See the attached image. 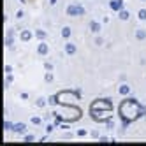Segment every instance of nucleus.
Instances as JSON below:
<instances>
[{"label":"nucleus","instance_id":"obj_7","mask_svg":"<svg viewBox=\"0 0 146 146\" xmlns=\"http://www.w3.org/2000/svg\"><path fill=\"white\" fill-rule=\"evenodd\" d=\"M37 51H39L40 55H48V46H46L44 42H40V44H39V48H37Z\"/></svg>","mask_w":146,"mask_h":146},{"label":"nucleus","instance_id":"obj_3","mask_svg":"<svg viewBox=\"0 0 146 146\" xmlns=\"http://www.w3.org/2000/svg\"><path fill=\"white\" fill-rule=\"evenodd\" d=\"M67 14L69 16H83V14H85V9H83V5L74 4V5H69L67 7Z\"/></svg>","mask_w":146,"mask_h":146},{"label":"nucleus","instance_id":"obj_17","mask_svg":"<svg viewBox=\"0 0 146 146\" xmlns=\"http://www.w3.org/2000/svg\"><path fill=\"white\" fill-rule=\"evenodd\" d=\"M46 81H48V83L53 81V74H51V72H48V74H46Z\"/></svg>","mask_w":146,"mask_h":146},{"label":"nucleus","instance_id":"obj_16","mask_svg":"<svg viewBox=\"0 0 146 146\" xmlns=\"http://www.w3.org/2000/svg\"><path fill=\"white\" fill-rule=\"evenodd\" d=\"M44 104H46V100H44V99H39V100H37V106H39V108H42Z\"/></svg>","mask_w":146,"mask_h":146},{"label":"nucleus","instance_id":"obj_2","mask_svg":"<svg viewBox=\"0 0 146 146\" xmlns=\"http://www.w3.org/2000/svg\"><path fill=\"white\" fill-rule=\"evenodd\" d=\"M93 109H106L111 111V100L109 99H99L93 102Z\"/></svg>","mask_w":146,"mask_h":146},{"label":"nucleus","instance_id":"obj_10","mask_svg":"<svg viewBox=\"0 0 146 146\" xmlns=\"http://www.w3.org/2000/svg\"><path fill=\"white\" fill-rule=\"evenodd\" d=\"M35 37H37L39 40H44V39H46V32H44V30H40V28H39L37 32H35Z\"/></svg>","mask_w":146,"mask_h":146},{"label":"nucleus","instance_id":"obj_14","mask_svg":"<svg viewBox=\"0 0 146 146\" xmlns=\"http://www.w3.org/2000/svg\"><path fill=\"white\" fill-rule=\"evenodd\" d=\"M135 37H137L139 40H143V39H146V32L144 30H137V32H135Z\"/></svg>","mask_w":146,"mask_h":146},{"label":"nucleus","instance_id":"obj_11","mask_svg":"<svg viewBox=\"0 0 146 146\" xmlns=\"http://www.w3.org/2000/svg\"><path fill=\"white\" fill-rule=\"evenodd\" d=\"M120 93H121V95H129V93H130V88L127 86V85H121L120 86V90H118Z\"/></svg>","mask_w":146,"mask_h":146},{"label":"nucleus","instance_id":"obj_9","mask_svg":"<svg viewBox=\"0 0 146 146\" xmlns=\"http://www.w3.org/2000/svg\"><path fill=\"white\" fill-rule=\"evenodd\" d=\"M70 34H72V32H70V28H69V27H64V28H62V37H64V39H69Z\"/></svg>","mask_w":146,"mask_h":146},{"label":"nucleus","instance_id":"obj_4","mask_svg":"<svg viewBox=\"0 0 146 146\" xmlns=\"http://www.w3.org/2000/svg\"><path fill=\"white\" fill-rule=\"evenodd\" d=\"M109 7L113 9V11H121V7H123V0H111L109 2Z\"/></svg>","mask_w":146,"mask_h":146},{"label":"nucleus","instance_id":"obj_6","mask_svg":"<svg viewBox=\"0 0 146 146\" xmlns=\"http://www.w3.org/2000/svg\"><path fill=\"white\" fill-rule=\"evenodd\" d=\"M65 53H67V55H74V53H76V46L70 44V42L65 44Z\"/></svg>","mask_w":146,"mask_h":146},{"label":"nucleus","instance_id":"obj_20","mask_svg":"<svg viewBox=\"0 0 146 146\" xmlns=\"http://www.w3.org/2000/svg\"><path fill=\"white\" fill-rule=\"evenodd\" d=\"M85 134H86V132L83 130V129H79V130H78V135H85Z\"/></svg>","mask_w":146,"mask_h":146},{"label":"nucleus","instance_id":"obj_21","mask_svg":"<svg viewBox=\"0 0 146 146\" xmlns=\"http://www.w3.org/2000/svg\"><path fill=\"white\" fill-rule=\"evenodd\" d=\"M49 2H51V4H56V0H49Z\"/></svg>","mask_w":146,"mask_h":146},{"label":"nucleus","instance_id":"obj_8","mask_svg":"<svg viewBox=\"0 0 146 146\" xmlns=\"http://www.w3.org/2000/svg\"><path fill=\"white\" fill-rule=\"evenodd\" d=\"M90 30H92L93 34H97L99 30H100V25H99L97 21H92V23H90Z\"/></svg>","mask_w":146,"mask_h":146},{"label":"nucleus","instance_id":"obj_13","mask_svg":"<svg viewBox=\"0 0 146 146\" xmlns=\"http://www.w3.org/2000/svg\"><path fill=\"white\" fill-rule=\"evenodd\" d=\"M118 16H120V19H123V21H127V19H129V16H130V14H129L127 11H123V9H121V11H120V14H118Z\"/></svg>","mask_w":146,"mask_h":146},{"label":"nucleus","instance_id":"obj_5","mask_svg":"<svg viewBox=\"0 0 146 146\" xmlns=\"http://www.w3.org/2000/svg\"><path fill=\"white\" fill-rule=\"evenodd\" d=\"M11 130H13V132H18V134H21V132L27 130V127H25L23 123H14L13 127H11Z\"/></svg>","mask_w":146,"mask_h":146},{"label":"nucleus","instance_id":"obj_19","mask_svg":"<svg viewBox=\"0 0 146 146\" xmlns=\"http://www.w3.org/2000/svg\"><path fill=\"white\" fill-rule=\"evenodd\" d=\"M23 139H25V141H34V135H25Z\"/></svg>","mask_w":146,"mask_h":146},{"label":"nucleus","instance_id":"obj_15","mask_svg":"<svg viewBox=\"0 0 146 146\" xmlns=\"http://www.w3.org/2000/svg\"><path fill=\"white\" fill-rule=\"evenodd\" d=\"M139 19H146V9H141L139 11Z\"/></svg>","mask_w":146,"mask_h":146},{"label":"nucleus","instance_id":"obj_18","mask_svg":"<svg viewBox=\"0 0 146 146\" xmlns=\"http://www.w3.org/2000/svg\"><path fill=\"white\" fill-rule=\"evenodd\" d=\"M32 123H35V125H39V123H40V118H37V116H34V118H32Z\"/></svg>","mask_w":146,"mask_h":146},{"label":"nucleus","instance_id":"obj_12","mask_svg":"<svg viewBox=\"0 0 146 146\" xmlns=\"http://www.w3.org/2000/svg\"><path fill=\"white\" fill-rule=\"evenodd\" d=\"M30 37H32V34H30L28 30H23L21 32V40H30Z\"/></svg>","mask_w":146,"mask_h":146},{"label":"nucleus","instance_id":"obj_1","mask_svg":"<svg viewBox=\"0 0 146 146\" xmlns=\"http://www.w3.org/2000/svg\"><path fill=\"white\" fill-rule=\"evenodd\" d=\"M120 114H121V118L123 121H134V120H137L139 116H143L144 114V109L141 108V104L137 100H134V99H127V100H123L120 104Z\"/></svg>","mask_w":146,"mask_h":146}]
</instances>
